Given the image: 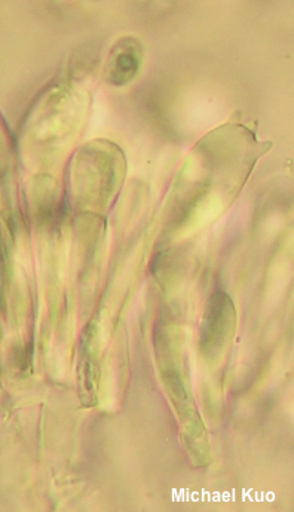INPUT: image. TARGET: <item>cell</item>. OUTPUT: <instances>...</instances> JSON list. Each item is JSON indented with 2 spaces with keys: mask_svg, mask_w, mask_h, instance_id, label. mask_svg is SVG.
<instances>
[{
  "mask_svg": "<svg viewBox=\"0 0 294 512\" xmlns=\"http://www.w3.org/2000/svg\"><path fill=\"white\" fill-rule=\"evenodd\" d=\"M143 48L142 42L133 36H125L119 39L107 54L103 66V79L112 87H124L130 84L142 66Z\"/></svg>",
  "mask_w": 294,
  "mask_h": 512,
  "instance_id": "obj_1",
  "label": "cell"
},
{
  "mask_svg": "<svg viewBox=\"0 0 294 512\" xmlns=\"http://www.w3.org/2000/svg\"><path fill=\"white\" fill-rule=\"evenodd\" d=\"M234 320V306L231 299L223 291H217L205 311L204 326H202V343L210 348L211 343L223 342L231 330Z\"/></svg>",
  "mask_w": 294,
  "mask_h": 512,
  "instance_id": "obj_2",
  "label": "cell"
}]
</instances>
